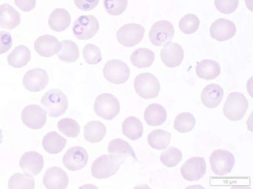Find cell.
I'll list each match as a JSON object with an SVG mask.
<instances>
[{
	"label": "cell",
	"instance_id": "cell-1",
	"mask_svg": "<svg viewBox=\"0 0 253 189\" xmlns=\"http://www.w3.org/2000/svg\"><path fill=\"white\" fill-rule=\"evenodd\" d=\"M41 103L48 115L53 118L64 114L68 107L67 97L57 89L46 92L41 99Z\"/></svg>",
	"mask_w": 253,
	"mask_h": 189
},
{
	"label": "cell",
	"instance_id": "cell-2",
	"mask_svg": "<svg viewBox=\"0 0 253 189\" xmlns=\"http://www.w3.org/2000/svg\"><path fill=\"white\" fill-rule=\"evenodd\" d=\"M125 160L113 155H103L94 160L91 166L92 176L97 179H106L116 174Z\"/></svg>",
	"mask_w": 253,
	"mask_h": 189
},
{
	"label": "cell",
	"instance_id": "cell-3",
	"mask_svg": "<svg viewBox=\"0 0 253 189\" xmlns=\"http://www.w3.org/2000/svg\"><path fill=\"white\" fill-rule=\"evenodd\" d=\"M249 102L241 93L234 92L228 94L223 107L225 117L232 121H238L244 116Z\"/></svg>",
	"mask_w": 253,
	"mask_h": 189
},
{
	"label": "cell",
	"instance_id": "cell-4",
	"mask_svg": "<svg viewBox=\"0 0 253 189\" xmlns=\"http://www.w3.org/2000/svg\"><path fill=\"white\" fill-rule=\"evenodd\" d=\"M133 85L136 93L141 97L146 99L156 97L160 90L158 79L149 72L137 75L134 80Z\"/></svg>",
	"mask_w": 253,
	"mask_h": 189
},
{
	"label": "cell",
	"instance_id": "cell-5",
	"mask_svg": "<svg viewBox=\"0 0 253 189\" xmlns=\"http://www.w3.org/2000/svg\"><path fill=\"white\" fill-rule=\"evenodd\" d=\"M93 108L98 116L107 120H111L119 114L120 106L115 96L110 93H103L96 98Z\"/></svg>",
	"mask_w": 253,
	"mask_h": 189
},
{
	"label": "cell",
	"instance_id": "cell-6",
	"mask_svg": "<svg viewBox=\"0 0 253 189\" xmlns=\"http://www.w3.org/2000/svg\"><path fill=\"white\" fill-rule=\"evenodd\" d=\"M99 27V22L94 16L82 15L74 21L72 30L76 38L85 40L94 36L98 31Z\"/></svg>",
	"mask_w": 253,
	"mask_h": 189
},
{
	"label": "cell",
	"instance_id": "cell-7",
	"mask_svg": "<svg viewBox=\"0 0 253 189\" xmlns=\"http://www.w3.org/2000/svg\"><path fill=\"white\" fill-rule=\"evenodd\" d=\"M102 71L105 78L115 84L125 83L130 75V70L127 65L123 61L117 59L108 61Z\"/></svg>",
	"mask_w": 253,
	"mask_h": 189
},
{
	"label": "cell",
	"instance_id": "cell-8",
	"mask_svg": "<svg viewBox=\"0 0 253 189\" xmlns=\"http://www.w3.org/2000/svg\"><path fill=\"white\" fill-rule=\"evenodd\" d=\"M211 169L215 175L223 176L229 173L235 164L233 154L224 149L214 151L209 158Z\"/></svg>",
	"mask_w": 253,
	"mask_h": 189
},
{
	"label": "cell",
	"instance_id": "cell-9",
	"mask_svg": "<svg viewBox=\"0 0 253 189\" xmlns=\"http://www.w3.org/2000/svg\"><path fill=\"white\" fill-rule=\"evenodd\" d=\"M145 33V29L136 23L123 25L117 32L118 41L126 47H131L140 42Z\"/></svg>",
	"mask_w": 253,
	"mask_h": 189
},
{
	"label": "cell",
	"instance_id": "cell-10",
	"mask_svg": "<svg viewBox=\"0 0 253 189\" xmlns=\"http://www.w3.org/2000/svg\"><path fill=\"white\" fill-rule=\"evenodd\" d=\"M174 34L173 25L169 21L162 20L152 25L149 31V38L153 45L161 46L170 41Z\"/></svg>",
	"mask_w": 253,
	"mask_h": 189
},
{
	"label": "cell",
	"instance_id": "cell-11",
	"mask_svg": "<svg viewBox=\"0 0 253 189\" xmlns=\"http://www.w3.org/2000/svg\"><path fill=\"white\" fill-rule=\"evenodd\" d=\"M206 168V161L203 157H193L183 163L180 168V173L186 180L196 181L204 177Z\"/></svg>",
	"mask_w": 253,
	"mask_h": 189
},
{
	"label": "cell",
	"instance_id": "cell-12",
	"mask_svg": "<svg viewBox=\"0 0 253 189\" xmlns=\"http://www.w3.org/2000/svg\"><path fill=\"white\" fill-rule=\"evenodd\" d=\"M21 119L28 127L38 129L42 127L46 123V112L38 105H29L23 109Z\"/></svg>",
	"mask_w": 253,
	"mask_h": 189
},
{
	"label": "cell",
	"instance_id": "cell-13",
	"mask_svg": "<svg viewBox=\"0 0 253 189\" xmlns=\"http://www.w3.org/2000/svg\"><path fill=\"white\" fill-rule=\"evenodd\" d=\"M88 155L86 150L81 146L69 148L63 157L62 162L65 167L72 171L80 170L87 164Z\"/></svg>",
	"mask_w": 253,
	"mask_h": 189
},
{
	"label": "cell",
	"instance_id": "cell-14",
	"mask_svg": "<svg viewBox=\"0 0 253 189\" xmlns=\"http://www.w3.org/2000/svg\"><path fill=\"white\" fill-rule=\"evenodd\" d=\"M19 165L23 173L29 177L39 174L44 165L43 156L36 151H28L21 157Z\"/></svg>",
	"mask_w": 253,
	"mask_h": 189
},
{
	"label": "cell",
	"instance_id": "cell-15",
	"mask_svg": "<svg viewBox=\"0 0 253 189\" xmlns=\"http://www.w3.org/2000/svg\"><path fill=\"white\" fill-rule=\"evenodd\" d=\"M49 81L45 70L35 68L28 71L22 80L24 87L32 92H38L45 88Z\"/></svg>",
	"mask_w": 253,
	"mask_h": 189
},
{
	"label": "cell",
	"instance_id": "cell-16",
	"mask_svg": "<svg viewBox=\"0 0 253 189\" xmlns=\"http://www.w3.org/2000/svg\"><path fill=\"white\" fill-rule=\"evenodd\" d=\"M236 32L235 25L231 21L220 18L214 21L210 29L212 38L219 41H224L232 38Z\"/></svg>",
	"mask_w": 253,
	"mask_h": 189
},
{
	"label": "cell",
	"instance_id": "cell-17",
	"mask_svg": "<svg viewBox=\"0 0 253 189\" xmlns=\"http://www.w3.org/2000/svg\"><path fill=\"white\" fill-rule=\"evenodd\" d=\"M160 58L167 66L175 67L182 63L184 58V51L179 44L169 41L164 45L161 50Z\"/></svg>",
	"mask_w": 253,
	"mask_h": 189
},
{
	"label": "cell",
	"instance_id": "cell-18",
	"mask_svg": "<svg viewBox=\"0 0 253 189\" xmlns=\"http://www.w3.org/2000/svg\"><path fill=\"white\" fill-rule=\"evenodd\" d=\"M42 182L47 189L67 188L69 178L65 171L62 168L53 166L48 168L44 173Z\"/></svg>",
	"mask_w": 253,
	"mask_h": 189
},
{
	"label": "cell",
	"instance_id": "cell-19",
	"mask_svg": "<svg viewBox=\"0 0 253 189\" xmlns=\"http://www.w3.org/2000/svg\"><path fill=\"white\" fill-rule=\"evenodd\" d=\"M61 46V43L55 36L50 34L40 36L35 40L34 44L36 52L46 58L57 54Z\"/></svg>",
	"mask_w": 253,
	"mask_h": 189
},
{
	"label": "cell",
	"instance_id": "cell-20",
	"mask_svg": "<svg viewBox=\"0 0 253 189\" xmlns=\"http://www.w3.org/2000/svg\"><path fill=\"white\" fill-rule=\"evenodd\" d=\"M224 91L220 86L216 84L207 85L201 94V100L207 108H214L218 106L223 97Z\"/></svg>",
	"mask_w": 253,
	"mask_h": 189
},
{
	"label": "cell",
	"instance_id": "cell-21",
	"mask_svg": "<svg viewBox=\"0 0 253 189\" xmlns=\"http://www.w3.org/2000/svg\"><path fill=\"white\" fill-rule=\"evenodd\" d=\"M20 13L8 3L0 5V27L3 29L12 30L20 23Z\"/></svg>",
	"mask_w": 253,
	"mask_h": 189
},
{
	"label": "cell",
	"instance_id": "cell-22",
	"mask_svg": "<svg viewBox=\"0 0 253 189\" xmlns=\"http://www.w3.org/2000/svg\"><path fill=\"white\" fill-rule=\"evenodd\" d=\"M71 21L70 14L67 10L62 8H57L50 13L48 22L52 30L61 32L68 28Z\"/></svg>",
	"mask_w": 253,
	"mask_h": 189
},
{
	"label": "cell",
	"instance_id": "cell-23",
	"mask_svg": "<svg viewBox=\"0 0 253 189\" xmlns=\"http://www.w3.org/2000/svg\"><path fill=\"white\" fill-rule=\"evenodd\" d=\"M167 112L165 108L158 103H152L145 109L144 118L150 126H159L166 120Z\"/></svg>",
	"mask_w": 253,
	"mask_h": 189
},
{
	"label": "cell",
	"instance_id": "cell-24",
	"mask_svg": "<svg viewBox=\"0 0 253 189\" xmlns=\"http://www.w3.org/2000/svg\"><path fill=\"white\" fill-rule=\"evenodd\" d=\"M197 76L206 80L216 78L220 73V66L216 61L205 59L198 63L195 68Z\"/></svg>",
	"mask_w": 253,
	"mask_h": 189
},
{
	"label": "cell",
	"instance_id": "cell-25",
	"mask_svg": "<svg viewBox=\"0 0 253 189\" xmlns=\"http://www.w3.org/2000/svg\"><path fill=\"white\" fill-rule=\"evenodd\" d=\"M67 139L55 131L48 132L42 139L44 150L50 154H57L65 148Z\"/></svg>",
	"mask_w": 253,
	"mask_h": 189
},
{
	"label": "cell",
	"instance_id": "cell-26",
	"mask_svg": "<svg viewBox=\"0 0 253 189\" xmlns=\"http://www.w3.org/2000/svg\"><path fill=\"white\" fill-rule=\"evenodd\" d=\"M106 133V126L98 121L88 122L84 127V136L85 139L92 143L101 141Z\"/></svg>",
	"mask_w": 253,
	"mask_h": 189
},
{
	"label": "cell",
	"instance_id": "cell-27",
	"mask_svg": "<svg viewBox=\"0 0 253 189\" xmlns=\"http://www.w3.org/2000/svg\"><path fill=\"white\" fill-rule=\"evenodd\" d=\"M8 63L15 68H21L27 64L31 60V51L26 46L21 44L15 47L7 56Z\"/></svg>",
	"mask_w": 253,
	"mask_h": 189
},
{
	"label": "cell",
	"instance_id": "cell-28",
	"mask_svg": "<svg viewBox=\"0 0 253 189\" xmlns=\"http://www.w3.org/2000/svg\"><path fill=\"white\" fill-rule=\"evenodd\" d=\"M108 152L110 155L119 157L124 160L128 157L136 159L130 144L119 138L114 139L110 142Z\"/></svg>",
	"mask_w": 253,
	"mask_h": 189
},
{
	"label": "cell",
	"instance_id": "cell-29",
	"mask_svg": "<svg viewBox=\"0 0 253 189\" xmlns=\"http://www.w3.org/2000/svg\"><path fill=\"white\" fill-rule=\"evenodd\" d=\"M132 64L138 68L150 66L155 60L154 53L147 48L141 47L135 50L131 54Z\"/></svg>",
	"mask_w": 253,
	"mask_h": 189
},
{
	"label": "cell",
	"instance_id": "cell-30",
	"mask_svg": "<svg viewBox=\"0 0 253 189\" xmlns=\"http://www.w3.org/2000/svg\"><path fill=\"white\" fill-rule=\"evenodd\" d=\"M124 134L131 140H136L142 135L143 127L139 119L134 116L126 118L122 124Z\"/></svg>",
	"mask_w": 253,
	"mask_h": 189
},
{
	"label": "cell",
	"instance_id": "cell-31",
	"mask_svg": "<svg viewBox=\"0 0 253 189\" xmlns=\"http://www.w3.org/2000/svg\"><path fill=\"white\" fill-rule=\"evenodd\" d=\"M170 139L171 133L161 129L152 130L147 136L149 145L158 150L166 148L170 143Z\"/></svg>",
	"mask_w": 253,
	"mask_h": 189
},
{
	"label": "cell",
	"instance_id": "cell-32",
	"mask_svg": "<svg viewBox=\"0 0 253 189\" xmlns=\"http://www.w3.org/2000/svg\"><path fill=\"white\" fill-rule=\"evenodd\" d=\"M62 46L57 54L60 60L67 63L75 62L79 58V49L73 41L65 40L61 42Z\"/></svg>",
	"mask_w": 253,
	"mask_h": 189
},
{
	"label": "cell",
	"instance_id": "cell-33",
	"mask_svg": "<svg viewBox=\"0 0 253 189\" xmlns=\"http://www.w3.org/2000/svg\"><path fill=\"white\" fill-rule=\"evenodd\" d=\"M196 124L194 116L190 113L183 112L178 114L173 122V128L181 133L191 131Z\"/></svg>",
	"mask_w": 253,
	"mask_h": 189
},
{
	"label": "cell",
	"instance_id": "cell-34",
	"mask_svg": "<svg viewBox=\"0 0 253 189\" xmlns=\"http://www.w3.org/2000/svg\"><path fill=\"white\" fill-rule=\"evenodd\" d=\"M182 159V154L180 150L174 147L169 146L161 154V162L168 167L177 165Z\"/></svg>",
	"mask_w": 253,
	"mask_h": 189
},
{
	"label": "cell",
	"instance_id": "cell-35",
	"mask_svg": "<svg viewBox=\"0 0 253 189\" xmlns=\"http://www.w3.org/2000/svg\"><path fill=\"white\" fill-rule=\"evenodd\" d=\"M58 130L68 137L75 138L80 132V126L74 119L65 118L60 120L57 123Z\"/></svg>",
	"mask_w": 253,
	"mask_h": 189
},
{
	"label": "cell",
	"instance_id": "cell-36",
	"mask_svg": "<svg viewBox=\"0 0 253 189\" xmlns=\"http://www.w3.org/2000/svg\"><path fill=\"white\" fill-rule=\"evenodd\" d=\"M35 179L20 173H17L11 176L8 182V188L34 189Z\"/></svg>",
	"mask_w": 253,
	"mask_h": 189
},
{
	"label": "cell",
	"instance_id": "cell-37",
	"mask_svg": "<svg viewBox=\"0 0 253 189\" xmlns=\"http://www.w3.org/2000/svg\"><path fill=\"white\" fill-rule=\"evenodd\" d=\"M200 20L198 17L192 13L185 15L179 22V28L184 33L192 34L198 29Z\"/></svg>",
	"mask_w": 253,
	"mask_h": 189
},
{
	"label": "cell",
	"instance_id": "cell-38",
	"mask_svg": "<svg viewBox=\"0 0 253 189\" xmlns=\"http://www.w3.org/2000/svg\"><path fill=\"white\" fill-rule=\"evenodd\" d=\"M127 0H104L103 5L107 13L112 16L122 14L126 9Z\"/></svg>",
	"mask_w": 253,
	"mask_h": 189
},
{
	"label": "cell",
	"instance_id": "cell-39",
	"mask_svg": "<svg viewBox=\"0 0 253 189\" xmlns=\"http://www.w3.org/2000/svg\"><path fill=\"white\" fill-rule=\"evenodd\" d=\"M83 53L84 60L90 64H96L102 59L100 49L91 43H89L84 47Z\"/></svg>",
	"mask_w": 253,
	"mask_h": 189
},
{
	"label": "cell",
	"instance_id": "cell-40",
	"mask_svg": "<svg viewBox=\"0 0 253 189\" xmlns=\"http://www.w3.org/2000/svg\"><path fill=\"white\" fill-rule=\"evenodd\" d=\"M214 4L218 11L229 14L234 12L239 5V0H214Z\"/></svg>",
	"mask_w": 253,
	"mask_h": 189
},
{
	"label": "cell",
	"instance_id": "cell-41",
	"mask_svg": "<svg viewBox=\"0 0 253 189\" xmlns=\"http://www.w3.org/2000/svg\"><path fill=\"white\" fill-rule=\"evenodd\" d=\"M12 44L10 33L6 31H0V54L7 52Z\"/></svg>",
	"mask_w": 253,
	"mask_h": 189
},
{
	"label": "cell",
	"instance_id": "cell-42",
	"mask_svg": "<svg viewBox=\"0 0 253 189\" xmlns=\"http://www.w3.org/2000/svg\"><path fill=\"white\" fill-rule=\"evenodd\" d=\"M99 1V0H74V2L79 9L88 11L97 6Z\"/></svg>",
	"mask_w": 253,
	"mask_h": 189
},
{
	"label": "cell",
	"instance_id": "cell-43",
	"mask_svg": "<svg viewBox=\"0 0 253 189\" xmlns=\"http://www.w3.org/2000/svg\"><path fill=\"white\" fill-rule=\"evenodd\" d=\"M37 0H14L16 6L24 12H29L35 8Z\"/></svg>",
	"mask_w": 253,
	"mask_h": 189
},
{
	"label": "cell",
	"instance_id": "cell-44",
	"mask_svg": "<svg viewBox=\"0 0 253 189\" xmlns=\"http://www.w3.org/2000/svg\"><path fill=\"white\" fill-rule=\"evenodd\" d=\"M2 130L1 129H0V144L2 142Z\"/></svg>",
	"mask_w": 253,
	"mask_h": 189
}]
</instances>
